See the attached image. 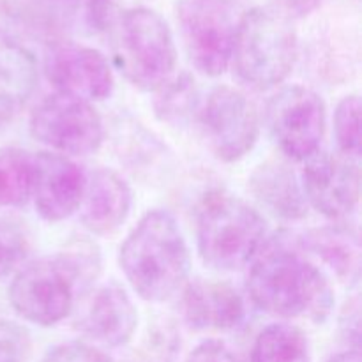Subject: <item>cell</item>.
<instances>
[{"mask_svg":"<svg viewBox=\"0 0 362 362\" xmlns=\"http://www.w3.org/2000/svg\"><path fill=\"white\" fill-rule=\"evenodd\" d=\"M297 60L292 20L274 7H255L239 18L232 62L237 76L255 90L285 81Z\"/></svg>","mask_w":362,"mask_h":362,"instance_id":"obj_4","label":"cell"},{"mask_svg":"<svg viewBox=\"0 0 362 362\" xmlns=\"http://www.w3.org/2000/svg\"><path fill=\"white\" fill-rule=\"evenodd\" d=\"M251 362H311L310 343L296 325L272 324L255 339Z\"/></svg>","mask_w":362,"mask_h":362,"instance_id":"obj_20","label":"cell"},{"mask_svg":"<svg viewBox=\"0 0 362 362\" xmlns=\"http://www.w3.org/2000/svg\"><path fill=\"white\" fill-rule=\"evenodd\" d=\"M186 362H240L235 354L221 341H205L189 354Z\"/></svg>","mask_w":362,"mask_h":362,"instance_id":"obj_29","label":"cell"},{"mask_svg":"<svg viewBox=\"0 0 362 362\" xmlns=\"http://www.w3.org/2000/svg\"><path fill=\"white\" fill-rule=\"evenodd\" d=\"M48 16L59 27L81 35L105 30L110 0H41Z\"/></svg>","mask_w":362,"mask_h":362,"instance_id":"obj_21","label":"cell"},{"mask_svg":"<svg viewBox=\"0 0 362 362\" xmlns=\"http://www.w3.org/2000/svg\"><path fill=\"white\" fill-rule=\"evenodd\" d=\"M78 293L69 271L60 258L45 257L18 271L9 288L13 310L23 320L41 327L62 322L74 310Z\"/></svg>","mask_w":362,"mask_h":362,"instance_id":"obj_7","label":"cell"},{"mask_svg":"<svg viewBox=\"0 0 362 362\" xmlns=\"http://www.w3.org/2000/svg\"><path fill=\"white\" fill-rule=\"evenodd\" d=\"M41 362H113L95 346L80 341H69L57 345L42 357Z\"/></svg>","mask_w":362,"mask_h":362,"instance_id":"obj_28","label":"cell"},{"mask_svg":"<svg viewBox=\"0 0 362 362\" xmlns=\"http://www.w3.org/2000/svg\"><path fill=\"white\" fill-rule=\"evenodd\" d=\"M300 187L308 204L325 218H349L359 205V161L318 151L306 159Z\"/></svg>","mask_w":362,"mask_h":362,"instance_id":"obj_11","label":"cell"},{"mask_svg":"<svg viewBox=\"0 0 362 362\" xmlns=\"http://www.w3.org/2000/svg\"><path fill=\"white\" fill-rule=\"evenodd\" d=\"M250 191L276 218L297 221L308 214V202L293 170L281 161H265L250 177Z\"/></svg>","mask_w":362,"mask_h":362,"instance_id":"obj_18","label":"cell"},{"mask_svg":"<svg viewBox=\"0 0 362 362\" xmlns=\"http://www.w3.org/2000/svg\"><path fill=\"white\" fill-rule=\"evenodd\" d=\"M329 362H361V352L357 349L346 350V352H341L329 359Z\"/></svg>","mask_w":362,"mask_h":362,"instance_id":"obj_31","label":"cell"},{"mask_svg":"<svg viewBox=\"0 0 362 362\" xmlns=\"http://www.w3.org/2000/svg\"><path fill=\"white\" fill-rule=\"evenodd\" d=\"M30 332L14 320H0V362H30Z\"/></svg>","mask_w":362,"mask_h":362,"instance_id":"obj_27","label":"cell"},{"mask_svg":"<svg viewBox=\"0 0 362 362\" xmlns=\"http://www.w3.org/2000/svg\"><path fill=\"white\" fill-rule=\"evenodd\" d=\"M30 133L62 156L94 154L105 140V126L98 110L88 101L60 92L35 106L30 115Z\"/></svg>","mask_w":362,"mask_h":362,"instance_id":"obj_8","label":"cell"},{"mask_svg":"<svg viewBox=\"0 0 362 362\" xmlns=\"http://www.w3.org/2000/svg\"><path fill=\"white\" fill-rule=\"evenodd\" d=\"M299 246L327 265L341 281H356L359 278V239L349 228L324 226L311 230L300 237Z\"/></svg>","mask_w":362,"mask_h":362,"instance_id":"obj_19","label":"cell"},{"mask_svg":"<svg viewBox=\"0 0 362 362\" xmlns=\"http://www.w3.org/2000/svg\"><path fill=\"white\" fill-rule=\"evenodd\" d=\"M117 67L133 87L156 92L173 76L177 48L161 14L147 7L126 11L113 42Z\"/></svg>","mask_w":362,"mask_h":362,"instance_id":"obj_5","label":"cell"},{"mask_svg":"<svg viewBox=\"0 0 362 362\" xmlns=\"http://www.w3.org/2000/svg\"><path fill=\"white\" fill-rule=\"evenodd\" d=\"M177 23L194 69L205 76L228 69L239 25L232 0H179Z\"/></svg>","mask_w":362,"mask_h":362,"instance_id":"obj_6","label":"cell"},{"mask_svg":"<svg viewBox=\"0 0 362 362\" xmlns=\"http://www.w3.org/2000/svg\"><path fill=\"white\" fill-rule=\"evenodd\" d=\"M133 205L131 187L110 168H99L87 177L85 194L78 211L81 223L94 235H112L126 223Z\"/></svg>","mask_w":362,"mask_h":362,"instance_id":"obj_16","label":"cell"},{"mask_svg":"<svg viewBox=\"0 0 362 362\" xmlns=\"http://www.w3.org/2000/svg\"><path fill=\"white\" fill-rule=\"evenodd\" d=\"M156 92L158 98L154 101V110L163 122L170 126H186L193 117L198 115V88L189 74L172 76Z\"/></svg>","mask_w":362,"mask_h":362,"instance_id":"obj_23","label":"cell"},{"mask_svg":"<svg viewBox=\"0 0 362 362\" xmlns=\"http://www.w3.org/2000/svg\"><path fill=\"white\" fill-rule=\"evenodd\" d=\"M334 134L339 154L359 161L361 156V99L357 94L345 95L334 112Z\"/></svg>","mask_w":362,"mask_h":362,"instance_id":"obj_25","label":"cell"},{"mask_svg":"<svg viewBox=\"0 0 362 362\" xmlns=\"http://www.w3.org/2000/svg\"><path fill=\"white\" fill-rule=\"evenodd\" d=\"M30 240L20 223L0 218V279L14 271L27 257Z\"/></svg>","mask_w":362,"mask_h":362,"instance_id":"obj_26","label":"cell"},{"mask_svg":"<svg viewBox=\"0 0 362 362\" xmlns=\"http://www.w3.org/2000/svg\"><path fill=\"white\" fill-rule=\"evenodd\" d=\"M64 267L69 271L78 293L83 297L92 290V285L101 274V251L98 244L88 239H74L57 253Z\"/></svg>","mask_w":362,"mask_h":362,"instance_id":"obj_24","label":"cell"},{"mask_svg":"<svg viewBox=\"0 0 362 362\" xmlns=\"http://www.w3.org/2000/svg\"><path fill=\"white\" fill-rule=\"evenodd\" d=\"M247 292L255 306L281 318L322 324L334 308V292L324 271L283 237L269 240L253 258Z\"/></svg>","mask_w":362,"mask_h":362,"instance_id":"obj_1","label":"cell"},{"mask_svg":"<svg viewBox=\"0 0 362 362\" xmlns=\"http://www.w3.org/2000/svg\"><path fill=\"white\" fill-rule=\"evenodd\" d=\"M34 156L16 147L0 148V207H20L30 198Z\"/></svg>","mask_w":362,"mask_h":362,"instance_id":"obj_22","label":"cell"},{"mask_svg":"<svg viewBox=\"0 0 362 362\" xmlns=\"http://www.w3.org/2000/svg\"><path fill=\"white\" fill-rule=\"evenodd\" d=\"M182 315L197 331H230L244 322L246 306L230 283L194 279L184 290Z\"/></svg>","mask_w":362,"mask_h":362,"instance_id":"obj_15","label":"cell"},{"mask_svg":"<svg viewBox=\"0 0 362 362\" xmlns=\"http://www.w3.org/2000/svg\"><path fill=\"white\" fill-rule=\"evenodd\" d=\"M87 186L83 170L57 152L34 156L32 194L39 216L48 223L71 218L80 209Z\"/></svg>","mask_w":362,"mask_h":362,"instance_id":"obj_13","label":"cell"},{"mask_svg":"<svg viewBox=\"0 0 362 362\" xmlns=\"http://www.w3.org/2000/svg\"><path fill=\"white\" fill-rule=\"evenodd\" d=\"M267 235L264 216L228 191L216 189L197 209V246L207 267L239 271L250 264Z\"/></svg>","mask_w":362,"mask_h":362,"instance_id":"obj_3","label":"cell"},{"mask_svg":"<svg viewBox=\"0 0 362 362\" xmlns=\"http://www.w3.org/2000/svg\"><path fill=\"white\" fill-rule=\"evenodd\" d=\"M267 122L279 148L290 159L306 161L325 136V105L311 88L286 87L269 101Z\"/></svg>","mask_w":362,"mask_h":362,"instance_id":"obj_10","label":"cell"},{"mask_svg":"<svg viewBox=\"0 0 362 362\" xmlns=\"http://www.w3.org/2000/svg\"><path fill=\"white\" fill-rule=\"evenodd\" d=\"M197 119L209 147L221 161H240L257 145L260 134L257 106L237 88L216 87L200 105Z\"/></svg>","mask_w":362,"mask_h":362,"instance_id":"obj_9","label":"cell"},{"mask_svg":"<svg viewBox=\"0 0 362 362\" xmlns=\"http://www.w3.org/2000/svg\"><path fill=\"white\" fill-rule=\"evenodd\" d=\"M320 2L322 0H274V9H278L279 13H283L292 20V18H300L310 14L311 11L317 9Z\"/></svg>","mask_w":362,"mask_h":362,"instance_id":"obj_30","label":"cell"},{"mask_svg":"<svg viewBox=\"0 0 362 362\" xmlns=\"http://www.w3.org/2000/svg\"><path fill=\"white\" fill-rule=\"evenodd\" d=\"M46 78L60 94L83 101H103L113 92V73L101 52L76 42H62L45 57Z\"/></svg>","mask_w":362,"mask_h":362,"instance_id":"obj_12","label":"cell"},{"mask_svg":"<svg viewBox=\"0 0 362 362\" xmlns=\"http://www.w3.org/2000/svg\"><path fill=\"white\" fill-rule=\"evenodd\" d=\"M37 62L14 35L0 30V122L16 117L37 85Z\"/></svg>","mask_w":362,"mask_h":362,"instance_id":"obj_17","label":"cell"},{"mask_svg":"<svg viewBox=\"0 0 362 362\" xmlns=\"http://www.w3.org/2000/svg\"><path fill=\"white\" fill-rule=\"evenodd\" d=\"M136 325V308L126 290L117 283L85 293L74 317V327L81 334L113 349L129 343Z\"/></svg>","mask_w":362,"mask_h":362,"instance_id":"obj_14","label":"cell"},{"mask_svg":"<svg viewBox=\"0 0 362 362\" xmlns=\"http://www.w3.org/2000/svg\"><path fill=\"white\" fill-rule=\"evenodd\" d=\"M119 264L141 299H170L184 285L191 267L189 247L175 218L163 209L148 211L120 246Z\"/></svg>","mask_w":362,"mask_h":362,"instance_id":"obj_2","label":"cell"}]
</instances>
